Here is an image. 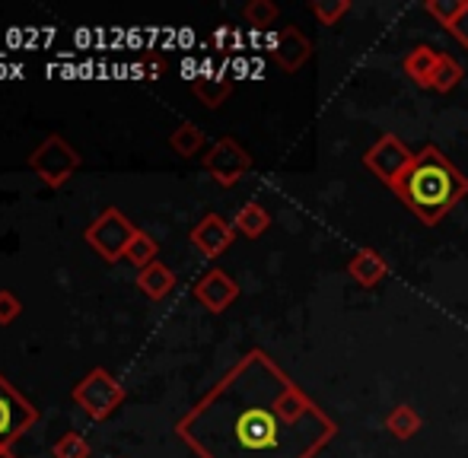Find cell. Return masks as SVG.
Listing matches in <instances>:
<instances>
[{"label": "cell", "mask_w": 468, "mask_h": 458, "mask_svg": "<svg viewBox=\"0 0 468 458\" xmlns=\"http://www.w3.org/2000/svg\"><path fill=\"white\" fill-rule=\"evenodd\" d=\"M197 458H319L338 423L261 347L242 353L176 421Z\"/></svg>", "instance_id": "6da1fadb"}, {"label": "cell", "mask_w": 468, "mask_h": 458, "mask_svg": "<svg viewBox=\"0 0 468 458\" xmlns=\"http://www.w3.org/2000/svg\"><path fill=\"white\" fill-rule=\"evenodd\" d=\"M392 194L424 226H437L468 198V175L437 143H424Z\"/></svg>", "instance_id": "7a4b0ae2"}, {"label": "cell", "mask_w": 468, "mask_h": 458, "mask_svg": "<svg viewBox=\"0 0 468 458\" xmlns=\"http://www.w3.org/2000/svg\"><path fill=\"white\" fill-rule=\"evenodd\" d=\"M80 162H83V156L77 153V147H70L61 134H48L29 153V169L48 188H61L64 182L80 169Z\"/></svg>", "instance_id": "3957f363"}, {"label": "cell", "mask_w": 468, "mask_h": 458, "mask_svg": "<svg viewBox=\"0 0 468 458\" xmlns=\"http://www.w3.org/2000/svg\"><path fill=\"white\" fill-rule=\"evenodd\" d=\"M70 395H74V401L80 404V408L87 411L93 421H109V417L122 408L124 385L118 382L109 370L96 366V370H90L87 376L74 385V391H70Z\"/></svg>", "instance_id": "277c9868"}, {"label": "cell", "mask_w": 468, "mask_h": 458, "mask_svg": "<svg viewBox=\"0 0 468 458\" xmlns=\"http://www.w3.org/2000/svg\"><path fill=\"white\" fill-rule=\"evenodd\" d=\"M134 235H137V226L131 224V220L124 217L118 207H105L93 224L83 229V239H87V245L105 261L122 258V255L128 252V245H131V239H134Z\"/></svg>", "instance_id": "5b68a950"}, {"label": "cell", "mask_w": 468, "mask_h": 458, "mask_svg": "<svg viewBox=\"0 0 468 458\" xmlns=\"http://www.w3.org/2000/svg\"><path fill=\"white\" fill-rule=\"evenodd\" d=\"M414 153H418V150L408 147L399 134H382V137H376V143L364 153V169L373 172L376 179L392 192L401 175L408 172V166L414 162Z\"/></svg>", "instance_id": "8992f818"}, {"label": "cell", "mask_w": 468, "mask_h": 458, "mask_svg": "<svg viewBox=\"0 0 468 458\" xmlns=\"http://www.w3.org/2000/svg\"><path fill=\"white\" fill-rule=\"evenodd\" d=\"M36 423L38 408L0 372V449H13V442Z\"/></svg>", "instance_id": "52a82bcc"}, {"label": "cell", "mask_w": 468, "mask_h": 458, "mask_svg": "<svg viewBox=\"0 0 468 458\" xmlns=\"http://www.w3.org/2000/svg\"><path fill=\"white\" fill-rule=\"evenodd\" d=\"M204 172L220 188H233L252 172V153H249L236 137H220V141L204 153Z\"/></svg>", "instance_id": "ba28073f"}, {"label": "cell", "mask_w": 468, "mask_h": 458, "mask_svg": "<svg viewBox=\"0 0 468 458\" xmlns=\"http://www.w3.org/2000/svg\"><path fill=\"white\" fill-rule=\"evenodd\" d=\"M195 299L207 312L220 316V312H227L229 306H233L236 299H239V284H236V280L229 277V274L223 271V267H210V271H204L201 277H197Z\"/></svg>", "instance_id": "9c48e42d"}, {"label": "cell", "mask_w": 468, "mask_h": 458, "mask_svg": "<svg viewBox=\"0 0 468 458\" xmlns=\"http://www.w3.org/2000/svg\"><path fill=\"white\" fill-rule=\"evenodd\" d=\"M188 239L204 258H220L236 239L233 220L220 217V213H204V217L195 224V229L188 233Z\"/></svg>", "instance_id": "30bf717a"}, {"label": "cell", "mask_w": 468, "mask_h": 458, "mask_svg": "<svg viewBox=\"0 0 468 458\" xmlns=\"http://www.w3.org/2000/svg\"><path fill=\"white\" fill-rule=\"evenodd\" d=\"M268 55H271V61L278 64L281 70H287V74H296V70H300L303 64L313 57V42H309V38L303 36L296 26H283V29H278L271 36Z\"/></svg>", "instance_id": "8fae6325"}, {"label": "cell", "mask_w": 468, "mask_h": 458, "mask_svg": "<svg viewBox=\"0 0 468 458\" xmlns=\"http://www.w3.org/2000/svg\"><path fill=\"white\" fill-rule=\"evenodd\" d=\"M347 274H351V280L357 286L373 290V286H379L382 280L388 277V261L379 255V248L364 245L351 255V261H347Z\"/></svg>", "instance_id": "7c38bea8"}, {"label": "cell", "mask_w": 468, "mask_h": 458, "mask_svg": "<svg viewBox=\"0 0 468 458\" xmlns=\"http://www.w3.org/2000/svg\"><path fill=\"white\" fill-rule=\"evenodd\" d=\"M440 61H443V51H437L433 45H414L405 55V61H401V70L418 89H431Z\"/></svg>", "instance_id": "4fadbf2b"}, {"label": "cell", "mask_w": 468, "mask_h": 458, "mask_svg": "<svg viewBox=\"0 0 468 458\" xmlns=\"http://www.w3.org/2000/svg\"><path fill=\"white\" fill-rule=\"evenodd\" d=\"M382 427H386L388 436H395L399 442H405V440H414V436L424 430V417L418 414V408H414V404L401 401V404H395V408L388 411L386 421H382Z\"/></svg>", "instance_id": "5bb4252c"}, {"label": "cell", "mask_w": 468, "mask_h": 458, "mask_svg": "<svg viewBox=\"0 0 468 458\" xmlns=\"http://www.w3.org/2000/svg\"><path fill=\"white\" fill-rule=\"evenodd\" d=\"M191 93L197 96V102H201L204 109H220L223 102L229 99V93H233V80L223 74L195 77V80H191Z\"/></svg>", "instance_id": "9a60e30c"}, {"label": "cell", "mask_w": 468, "mask_h": 458, "mask_svg": "<svg viewBox=\"0 0 468 458\" xmlns=\"http://www.w3.org/2000/svg\"><path fill=\"white\" fill-rule=\"evenodd\" d=\"M233 229L239 235H246V239H261V235L271 229V213H268L259 201H249V204H242L239 211H236Z\"/></svg>", "instance_id": "2e32d148"}, {"label": "cell", "mask_w": 468, "mask_h": 458, "mask_svg": "<svg viewBox=\"0 0 468 458\" xmlns=\"http://www.w3.org/2000/svg\"><path fill=\"white\" fill-rule=\"evenodd\" d=\"M137 286H141L144 297L150 299H163L173 293L176 286V274L169 271L163 261H154L150 267H144V271H137Z\"/></svg>", "instance_id": "e0dca14e"}, {"label": "cell", "mask_w": 468, "mask_h": 458, "mask_svg": "<svg viewBox=\"0 0 468 458\" xmlns=\"http://www.w3.org/2000/svg\"><path fill=\"white\" fill-rule=\"evenodd\" d=\"M204 143H207L204 130L197 128V124H191V121H182L179 128L169 134V147H173V153H179L182 160H191V156H197L204 150Z\"/></svg>", "instance_id": "ac0fdd59"}, {"label": "cell", "mask_w": 468, "mask_h": 458, "mask_svg": "<svg viewBox=\"0 0 468 458\" xmlns=\"http://www.w3.org/2000/svg\"><path fill=\"white\" fill-rule=\"evenodd\" d=\"M156 255H160V245H156V239L150 233H144V229H137V235L131 239V245H128V252H124V258H128L131 265L137 267V271H144V267L154 265Z\"/></svg>", "instance_id": "d6986e66"}, {"label": "cell", "mask_w": 468, "mask_h": 458, "mask_svg": "<svg viewBox=\"0 0 468 458\" xmlns=\"http://www.w3.org/2000/svg\"><path fill=\"white\" fill-rule=\"evenodd\" d=\"M463 77H465L463 64H459L456 57L443 55V61H440L437 74H433L431 89H433V93H440V96H446V93H452V89H456L459 83H463Z\"/></svg>", "instance_id": "ffe728a7"}, {"label": "cell", "mask_w": 468, "mask_h": 458, "mask_svg": "<svg viewBox=\"0 0 468 458\" xmlns=\"http://www.w3.org/2000/svg\"><path fill=\"white\" fill-rule=\"evenodd\" d=\"M242 16H246V23L255 26V29H268V26L278 23L281 6L274 4V0H249V4L242 6Z\"/></svg>", "instance_id": "44dd1931"}, {"label": "cell", "mask_w": 468, "mask_h": 458, "mask_svg": "<svg viewBox=\"0 0 468 458\" xmlns=\"http://www.w3.org/2000/svg\"><path fill=\"white\" fill-rule=\"evenodd\" d=\"M309 13L319 19L322 26H338L341 19L351 13V0H309Z\"/></svg>", "instance_id": "7402d4cb"}, {"label": "cell", "mask_w": 468, "mask_h": 458, "mask_svg": "<svg viewBox=\"0 0 468 458\" xmlns=\"http://www.w3.org/2000/svg\"><path fill=\"white\" fill-rule=\"evenodd\" d=\"M424 10L431 13L443 29H450V26L459 19V13L465 10V0H427Z\"/></svg>", "instance_id": "603a6c76"}, {"label": "cell", "mask_w": 468, "mask_h": 458, "mask_svg": "<svg viewBox=\"0 0 468 458\" xmlns=\"http://www.w3.org/2000/svg\"><path fill=\"white\" fill-rule=\"evenodd\" d=\"M55 458H90V442L83 433H64L61 440L51 446Z\"/></svg>", "instance_id": "cb8c5ba5"}, {"label": "cell", "mask_w": 468, "mask_h": 458, "mask_svg": "<svg viewBox=\"0 0 468 458\" xmlns=\"http://www.w3.org/2000/svg\"><path fill=\"white\" fill-rule=\"evenodd\" d=\"M19 312H23V303H19V299L13 297L10 290H0V325L16 322Z\"/></svg>", "instance_id": "d4e9b609"}, {"label": "cell", "mask_w": 468, "mask_h": 458, "mask_svg": "<svg viewBox=\"0 0 468 458\" xmlns=\"http://www.w3.org/2000/svg\"><path fill=\"white\" fill-rule=\"evenodd\" d=\"M446 32H450V36L456 38V42L468 51V0H465V10L459 13V19H456V23H452Z\"/></svg>", "instance_id": "484cf974"}, {"label": "cell", "mask_w": 468, "mask_h": 458, "mask_svg": "<svg viewBox=\"0 0 468 458\" xmlns=\"http://www.w3.org/2000/svg\"><path fill=\"white\" fill-rule=\"evenodd\" d=\"M0 458H16V455H13V449H0Z\"/></svg>", "instance_id": "4316f807"}]
</instances>
